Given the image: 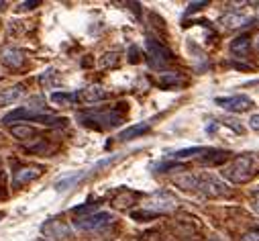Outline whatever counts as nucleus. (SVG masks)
<instances>
[{
	"mask_svg": "<svg viewBox=\"0 0 259 241\" xmlns=\"http://www.w3.org/2000/svg\"><path fill=\"white\" fill-rule=\"evenodd\" d=\"M255 47H257V49H259V33H257V35H255Z\"/></svg>",
	"mask_w": 259,
	"mask_h": 241,
	"instance_id": "f704fd0d",
	"label": "nucleus"
},
{
	"mask_svg": "<svg viewBox=\"0 0 259 241\" xmlns=\"http://www.w3.org/2000/svg\"><path fill=\"white\" fill-rule=\"evenodd\" d=\"M118 64V53L116 51H108L100 57V62H98V68L102 70H108V68H114Z\"/></svg>",
	"mask_w": 259,
	"mask_h": 241,
	"instance_id": "393cba45",
	"label": "nucleus"
},
{
	"mask_svg": "<svg viewBox=\"0 0 259 241\" xmlns=\"http://www.w3.org/2000/svg\"><path fill=\"white\" fill-rule=\"evenodd\" d=\"M53 76H55V70H47L43 76H41V86H51V80H53Z\"/></svg>",
	"mask_w": 259,
	"mask_h": 241,
	"instance_id": "cd10ccee",
	"label": "nucleus"
},
{
	"mask_svg": "<svg viewBox=\"0 0 259 241\" xmlns=\"http://www.w3.org/2000/svg\"><path fill=\"white\" fill-rule=\"evenodd\" d=\"M249 127H251L253 131L259 133V114H253V116L249 118Z\"/></svg>",
	"mask_w": 259,
	"mask_h": 241,
	"instance_id": "473e14b6",
	"label": "nucleus"
},
{
	"mask_svg": "<svg viewBox=\"0 0 259 241\" xmlns=\"http://www.w3.org/2000/svg\"><path fill=\"white\" fill-rule=\"evenodd\" d=\"M139 241H171L167 235H163L161 231H157V229H151V231H145L141 237H139Z\"/></svg>",
	"mask_w": 259,
	"mask_h": 241,
	"instance_id": "a878e982",
	"label": "nucleus"
},
{
	"mask_svg": "<svg viewBox=\"0 0 259 241\" xmlns=\"http://www.w3.org/2000/svg\"><path fill=\"white\" fill-rule=\"evenodd\" d=\"M257 7H259V5H257ZM257 13H259V9H257Z\"/></svg>",
	"mask_w": 259,
	"mask_h": 241,
	"instance_id": "4c0bfd02",
	"label": "nucleus"
},
{
	"mask_svg": "<svg viewBox=\"0 0 259 241\" xmlns=\"http://www.w3.org/2000/svg\"><path fill=\"white\" fill-rule=\"evenodd\" d=\"M128 62H131V64H139L141 62V53H139V47H131V49H128Z\"/></svg>",
	"mask_w": 259,
	"mask_h": 241,
	"instance_id": "bb28decb",
	"label": "nucleus"
},
{
	"mask_svg": "<svg viewBox=\"0 0 259 241\" xmlns=\"http://www.w3.org/2000/svg\"><path fill=\"white\" fill-rule=\"evenodd\" d=\"M176 209H178V198H176L171 192H167V190H157V192H153V194L149 196L147 205H145V211L153 213L155 217L174 213Z\"/></svg>",
	"mask_w": 259,
	"mask_h": 241,
	"instance_id": "7ed1b4c3",
	"label": "nucleus"
},
{
	"mask_svg": "<svg viewBox=\"0 0 259 241\" xmlns=\"http://www.w3.org/2000/svg\"><path fill=\"white\" fill-rule=\"evenodd\" d=\"M221 176L231 184H245L247 180L253 176V157L249 153L237 155L233 162H229L221 170Z\"/></svg>",
	"mask_w": 259,
	"mask_h": 241,
	"instance_id": "f257e3e1",
	"label": "nucleus"
},
{
	"mask_svg": "<svg viewBox=\"0 0 259 241\" xmlns=\"http://www.w3.org/2000/svg\"><path fill=\"white\" fill-rule=\"evenodd\" d=\"M78 118L82 120V125L96 127V129H112V127L122 125V120H124V116L114 108L112 110H88V112H82Z\"/></svg>",
	"mask_w": 259,
	"mask_h": 241,
	"instance_id": "f03ea898",
	"label": "nucleus"
},
{
	"mask_svg": "<svg viewBox=\"0 0 259 241\" xmlns=\"http://www.w3.org/2000/svg\"><path fill=\"white\" fill-rule=\"evenodd\" d=\"M225 29H241V27H247V25H251L253 23V19L249 17V15H245V13H227V15H223L221 17V21H219Z\"/></svg>",
	"mask_w": 259,
	"mask_h": 241,
	"instance_id": "ddd939ff",
	"label": "nucleus"
},
{
	"mask_svg": "<svg viewBox=\"0 0 259 241\" xmlns=\"http://www.w3.org/2000/svg\"><path fill=\"white\" fill-rule=\"evenodd\" d=\"M0 62L11 70H19V68L25 66L27 57H25V51H21L17 47H5L3 51H0Z\"/></svg>",
	"mask_w": 259,
	"mask_h": 241,
	"instance_id": "9b49d317",
	"label": "nucleus"
},
{
	"mask_svg": "<svg viewBox=\"0 0 259 241\" xmlns=\"http://www.w3.org/2000/svg\"><path fill=\"white\" fill-rule=\"evenodd\" d=\"M43 174V168L37 164H29V166H19L13 172V188H21L25 184H31Z\"/></svg>",
	"mask_w": 259,
	"mask_h": 241,
	"instance_id": "6e6552de",
	"label": "nucleus"
},
{
	"mask_svg": "<svg viewBox=\"0 0 259 241\" xmlns=\"http://www.w3.org/2000/svg\"><path fill=\"white\" fill-rule=\"evenodd\" d=\"M139 196H141V194L135 192V190L120 188V190L114 194V198H112V207H114V209H131V207L137 203Z\"/></svg>",
	"mask_w": 259,
	"mask_h": 241,
	"instance_id": "2eb2a0df",
	"label": "nucleus"
},
{
	"mask_svg": "<svg viewBox=\"0 0 259 241\" xmlns=\"http://www.w3.org/2000/svg\"><path fill=\"white\" fill-rule=\"evenodd\" d=\"M49 98L55 106H74L78 102L76 92H53Z\"/></svg>",
	"mask_w": 259,
	"mask_h": 241,
	"instance_id": "412c9836",
	"label": "nucleus"
},
{
	"mask_svg": "<svg viewBox=\"0 0 259 241\" xmlns=\"http://www.w3.org/2000/svg\"><path fill=\"white\" fill-rule=\"evenodd\" d=\"M231 157V153L229 151H217V149H206L204 151V155H202V162L204 164H223V162H227Z\"/></svg>",
	"mask_w": 259,
	"mask_h": 241,
	"instance_id": "b1692460",
	"label": "nucleus"
},
{
	"mask_svg": "<svg viewBox=\"0 0 259 241\" xmlns=\"http://www.w3.org/2000/svg\"><path fill=\"white\" fill-rule=\"evenodd\" d=\"M23 94H25V90H23L21 84L11 86V88H3V90H0V106H9V104L17 102Z\"/></svg>",
	"mask_w": 259,
	"mask_h": 241,
	"instance_id": "f3484780",
	"label": "nucleus"
},
{
	"mask_svg": "<svg viewBox=\"0 0 259 241\" xmlns=\"http://www.w3.org/2000/svg\"><path fill=\"white\" fill-rule=\"evenodd\" d=\"M206 151V147H188V149H180V151H174L169 155V159L174 162H184V159H192V157H202Z\"/></svg>",
	"mask_w": 259,
	"mask_h": 241,
	"instance_id": "aec40b11",
	"label": "nucleus"
},
{
	"mask_svg": "<svg viewBox=\"0 0 259 241\" xmlns=\"http://www.w3.org/2000/svg\"><path fill=\"white\" fill-rule=\"evenodd\" d=\"M157 84L161 88H176V86L182 84V76L178 72H163V74H159Z\"/></svg>",
	"mask_w": 259,
	"mask_h": 241,
	"instance_id": "5701e85b",
	"label": "nucleus"
},
{
	"mask_svg": "<svg viewBox=\"0 0 259 241\" xmlns=\"http://www.w3.org/2000/svg\"><path fill=\"white\" fill-rule=\"evenodd\" d=\"M5 7H7V3H5V0H0V11H3Z\"/></svg>",
	"mask_w": 259,
	"mask_h": 241,
	"instance_id": "c9c22d12",
	"label": "nucleus"
},
{
	"mask_svg": "<svg viewBox=\"0 0 259 241\" xmlns=\"http://www.w3.org/2000/svg\"><path fill=\"white\" fill-rule=\"evenodd\" d=\"M76 96H78V102L96 104V102L106 100L108 98V92L102 86H88V88H82L80 92H76Z\"/></svg>",
	"mask_w": 259,
	"mask_h": 241,
	"instance_id": "f8f14e48",
	"label": "nucleus"
},
{
	"mask_svg": "<svg viewBox=\"0 0 259 241\" xmlns=\"http://www.w3.org/2000/svg\"><path fill=\"white\" fill-rule=\"evenodd\" d=\"M37 114H41V112L31 108V106H19V108H15L13 112H9L3 118V123L5 125H13V123H17V120H27V123H29V120H35Z\"/></svg>",
	"mask_w": 259,
	"mask_h": 241,
	"instance_id": "4468645a",
	"label": "nucleus"
},
{
	"mask_svg": "<svg viewBox=\"0 0 259 241\" xmlns=\"http://www.w3.org/2000/svg\"><path fill=\"white\" fill-rule=\"evenodd\" d=\"M41 235L49 241H63L72 235V229L66 221L61 219H47L43 225H41Z\"/></svg>",
	"mask_w": 259,
	"mask_h": 241,
	"instance_id": "423d86ee",
	"label": "nucleus"
},
{
	"mask_svg": "<svg viewBox=\"0 0 259 241\" xmlns=\"http://www.w3.org/2000/svg\"><path fill=\"white\" fill-rule=\"evenodd\" d=\"M174 233H176V237H180L184 241H194V239L200 237V229H198L196 219H190V217H180L174 223Z\"/></svg>",
	"mask_w": 259,
	"mask_h": 241,
	"instance_id": "1a4fd4ad",
	"label": "nucleus"
},
{
	"mask_svg": "<svg viewBox=\"0 0 259 241\" xmlns=\"http://www.w3.org/2000/svg\"><path fill=\"white\" fill-rule=\"evenodd\" d=\"M206 5H208V3H192V5L188 7V15H190V13H196L198 9H202V7H206Z\"/></svg>",
	"mask_w": 259,
	"mask_h": 241,
	"instance_id": "72a5a7b5",
	"label": "nucleus"
},
{
	"mask_svg": "<svg viewBox=\"0 0 259 241\" xmlns=\"http://www.w3.org/2000/svg\"><path fill=\"white\" fill-rule=\"evenodd\" d=\"M11 133H13L17 139H23V141L37 137V129L31 127L29 123H25V125H13V127H11Z\"/></svg>",
	"mask_w": 259,
	"mask_h": 241,
	"instance_id": "4be33fe9",
	"label": "nucleus"
},
{
	"mask_svg": "<svg viewBox=\"0 0 259 241\" xmlns=\"http://www.w3.org/2000/svg\"><path fill=\"white\" fill-rule=\"evenodd\" d=\"M251 207H253V211L259 215V190L251 194Z\"/></svg>",
	"mask_w": 259,
	"mask_h": 241,
	"instance_id": "2f4dec72",
	"label": "nucleus"
},
{
	"mask_svg": "<svg viewBox=\"0 0 259 241\" xmlns=\"http://www.w3.org/2000/svg\"><path fill=\"white\" fill-rule=\"evenodd\" d=\"M241 241H259V229H251V231H247V233L241 237Z\"/></svg>",
	"mask_w": 259,
	"mask_h": 241,
	"instance_id": "c85d7f7f",
	"label": "nucleus"
},
{
	"mask_svg": "<svg viewBox=\"0 0 259 241\" xmlns=\"http://www.w3.org/2000/svg\"><path fill=\"white\" fill-rule=\"evenodd\" d=\"M112 221H114V217L110 213H92V215H86V217H78L74 225L80 231H100L106 225H110Z\"/></svg>",
	"mask_w": 259,
	"mask_h": 241,
	"instance_id": "0eeeda50",
	"label": "nucleus"
},
{
	"mask_svg": "<svg viewBox=\"0 0 259 241\" xmlns=\"http://www.w3.org/2000/svg\"><path fill=\"white\" fill-rule=\"evenodd\" d=\"M145 47H147V57H149V66L153 68V70H161V68H165L171 59H174V55H171V51L165 47V45H161L157 39H147V43H145Z\"/></svg>",
	"mask_w": 259,
	"mask_h": 241,
	"instance_id": "39448f33",
	"label": "nucleus"
},
{
	"mask_svg": "<svg viewBox=\"0 0 259 241\" xmlns=\"http://www.w3.org/2000/svg\"><path fill=\"white\" fill-rule=\"evenodd\" d=\"M249 37L247 35H241V37H237V39H233V43H231V53L235 55V57H239V59H245L247 55H249Z\"/></svg>",
	"mask_w": 259,
	"mask_h": 241,
	"instance_id": "a211bd4d",
	"label": "nucleus"
},
{
	"mask_svg": "<svg viewBox=\"0 0 259 241\" xmlns=\"http://www.w3.org/2000/svg\"><path fill=\"white\" fill-rule=\"evenodd\" d=\"M41 3L39 0H31V3H23L21 7H19V11H31V9H35V7H39Z\"/></svg>",
	"mask_w": 259,
	"mask_h": 241,
	"instance_id": "7c9ffc66",
	"label": "nucleus"
},
{
	"mask_svg": "<svg viewBox=\"0 0 259 241\" xmlns=\"http://www.w3.org/2000/svg\"><path fill=\"white\" fill-rule=\"evenodd\" d=\"M37 241H45V239H37Z\"/></svg>",
	"mask_w": 259,
	"mask_h": 241,
	"instance_id": "e433bc0d",
	"label": "nucleus"
},
{
	"mask_svg": "<svg viewBox=\"0 0 259 241\" xmlns=\"http://www.w3.org/2000/svg\"><path fill=\"white\" fill-rule=\"evenodd\" d=\"M214 104L229 112H245L253 106V100L245 94H237V96H227V98H214Z\"/></svg>",
	"mask_w": 259,
	"mask_h": 241,
	"instance_id": "9d476101",
	"label": "nucleus"
},
{
	"mask_svg": "<svg viewBox=\"0 0 259 241\" xmlns=\"http://www.w3.org/2000/svg\"><path fill=\"white\" fill-rule=\"evenodd\" d=\"M0 217H3V215H0Z\"/></svg>",
	"mask_w": 259,
	"mask_h": 241,
	"instance_id": "58836bf2",
	"label": "nucleus"
},
{
	"mask_svg": "<svg viewBox=\"0 0 259 241\" xmlns=\"http://www.w3.org/2000/svg\"><path fill=\"white\" fill-rule=\"evenodd\" d=\"M202 196L206 198H225L231 194L229 186L219 180L217 176H198V188H196Z\"/></svg>",
	"mask_w": 259,
	"mask_h": 241,
	"instance_id": "20e7f679",
	"label": "nucleus"
},
{
	"mask_svg": "<svg viewBox=\"0 0 259 241\" xmlns=\"http://www.w3.org/2000/svg\"><path fill=\"white\" fill-rule=\"evenodd\" d=\"M225 125L231 127V129H235L237 133H243V131H245V129L239 125V120H235V118H227V120H225Z\"/></svg>",
	"mask_w": 259,
	"mask_h": 241,
	"instance_id": "c756f323",
	"label": "nucleus"
},
{
	"mask_svg": "<svg viewBox=\"0 0 259 241\" xmlns=\"http://www.w3.org/2000/svg\"><path fill=\"white\" fill-rule=\"evenodd\" d=\"M149 129H151V123H139V125H133V127H126L124 131H120L118 139H120V141H128V139H135V137H139V135L147 133Z\"/></svg>",
	"mask_w": 259,
	"mask_h": 241,
	"instance_id": "6ab92c4d",
	"label": "nucleus"
},
{
	"mask_svg": "<svg viewBox=\"0 0 259 241\" xmlns=\"http://www.w3.org/2000/svg\"><path fill=\"white\" fill-rule=\"evenodd\" d=\"M171 182H174L178 188H182V190H186V192H192V190L198 188V176L192 174V172H182V174H178V176L171 178Z\"/></svg>",
	"mask_w": 259,
	"mask_h": 241,
	"instance_id": "dca6fc26",
	"label": "nucleus"
}]
</instances>
